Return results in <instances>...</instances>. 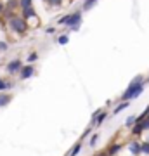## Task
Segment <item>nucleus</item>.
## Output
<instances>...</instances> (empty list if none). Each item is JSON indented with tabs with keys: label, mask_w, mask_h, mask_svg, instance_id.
<instances>
[{
	"label": "nucleus",
	"mask_w": 149,
	"mask_h": 156,
	"mask_svg": "<svg viewBox=\"0 0 149 156\" xmlns=\"http://www.w3.org/2000/svg\"><path fill=\"white\" fill-rule=\"evenodd\" d=\"M142 90H144V76L139 75V76H135L132 82L128 83L127 90L122 94V101L123 102H128V101L135 99V97H139V95L142 94Z\"/></svg>",
	"instance_id": "nucleus-1"
},
{
	"label": "nucleus",
	"mask_w": 149,
	"mask_h": 156,
	"mask_svg": "<svg viewBox=\"0 0 149 156\" xmlns=\"http://www.w3.org/2000/svg\"><path fill=\"white\" fill-rule=\"evenodd\" d=\"M80 23H82V12H73V14H68V16H62L57 19V24H68L71 30L76 31L80 28Z\"/></svg>",
	"instance_id": "nucleus-2"
},
{
	"label": "nucleus",
	"mask_w": 149,
	"mask_h": 156,
	"mask_svg": "<svg viewBox=\"0 0 149 156\" xmlns=\"http://www.w3.org/2000/svg\"><path fill=\"white\" fill-rule=\"evenodd\" d=\"M11 26L14 31H17V33H24L28 30V24H26V19H23V17H11Z\"/></svg>",
	"instance_id": "nucleus-3"
},
{
	"label": "nucleus",
	"mask_w": 149,
	"mask_h": 156,
	"mask_svg": "<svg viewBox=\"0 0 149 156\" xmlns=\"http://www.w3.org/2000/svg\"><path fill=\"white\" fill-rule=\"evenodd\" d=\"M19 73H21V80H28L30 76H33V75H35V68L31 66V64H28V66H21Z\"/></svg>",
	"instance_id": "nucleus-4"
},
{
	"label": "nucleus",
	"mask_w": 149,
	"mask_h": 156,
	"mask_svg": "<svg viewBox=\"0 0 149 156\" xmlns=\"http://www.w3.org/2000/svg\"><path fill=\"white\" fill-rule=\"evenodd\" d=\"M21 66H23V64H21L19 59H12V61L7 64V71H9V73H16V71L21 69Z\"/></svg>",
	"instance_id": "nucleus-5"
},
{
	"label": "nucleus",
	"mask_w": 149,
	"mask_h": 156,
	"mask_svg": "<svg viewBox=\"0 0 149 156\" xmlns=\"http://www.w3.org/2000/svg\"><path fill=\"white\" fill-rule=\"evenodd\" d=\"M128 151H130L133 156L140 154V142H137V140H132V142L128 144Z\"/></svg>",
	"instance_id": "nucleus-6"
},
{
	"label": "nucleus",
	"mask_w": 149,
	"mask_h": 156,
	"mask_svg": "<svg viewBox=\"0 0 149 156\" xmlns=\"http://www.w3.org/2000/svg\"><path fill=\"white\" fill-rule=\"evenodd\" d=\"M106 118H108V113H106V111H101L99 115L95 116V122H94V125H95V127H101V125H102V123L106 122Z\"/></svg>",
	"instance_id": "nucleus-7"
},
{
	"label": "nucleus",
	"mask_w": 149,
	"mask_h": 156,
	"mask_svg": "<svg viewBox=\"0 0 149 156\" xmlns=\"http://www.w3.org/2000/svg\"><path fill=\"white\" fill-rule=\"evenodd\" d=\"M11 99H12V95H9V94H0V108L2 106H7L9 102H11Z\"/></svg>",
	"instance_id": "nucleus-8"
},
{
	"label": "nucleus",
	"mask_w": 149,
	"mask_h": 156,
	"mask_svg": "<svg viewBox=\"0 0 149 156\" xmlns=\"http://www.w3.org/2000/svg\"><path fill=\"white\" fill-rule=\"evenodd\" d=\"M130 132H132L133 135H140L144 132V127H142V123H135L132 128H130Z\"/></svg>",
	"instance_id": "nucleus-9"
},
{
	"label": "nucleus",
	"mask_w": 149,
	"mask_h": 156,
	"mask_svg": "<svg viewBox=\"0 0 149 156\" xmlns=\"http://www.w3.org/2000/svg\"><path fill=\"white\" fill-rule=\"evenodd\" d=\"M120 149H122V144H113V146L109 147V149L106 151V154H108V156H115Z\"/></svg>",
	"instance_id": "nucleus-10"
},
{
	"label": "nucleus",
	"mask_w": 149,
	"mask_h": 156,
	"mask_svg": "<svg viewBox=\"0 0 149 156\" xmlns=\"http://www.w3.org/2000/svg\"><path fill=\"white\" fill-rule=\"evenodd\" d=\"M128 106H130V102H122V104H118V106L113 109V115H118V113H122L123 109H127Z\"/></svg>",
	"instance_id": "nucleus-11"
},
{
	"label": "nucleus",
	"mask_w": 149,
	"mask_h": 156,
	"mask_svg": "<svg viewBox=\"0 0 149 156\" xmlns=\"http://www.w3.org/2000/svg\"><path fill=\"white\" fill-rule=\"evenodd\" d=\"M80 149H82V142H76V144L71 147V151L68 153V156H76L78 153H80Z\"/></svg>",
	"instance_id": "nucleus-12"
},
{
	"label": "nucleus",
	"mask_w": 149,
	"mask_h": 156,
	"mask_svg": "<svg viewBox=\"0 0 149 156\" xmlns=\"http://www.w3.org/2000/svg\"><path fill=\"white\" fill-rule=\"evenodd\" d=\"M26 17H35V11H33V7L23 9V19H26Z\"/></svg>",
	"instance_id": "nucleus-13"
},
{
	"label": "nucleus",
	"mask_w": 149,
	"mask_h": 156,
	"mask_svg": "<svg viewBox=\"0 0 149 156\" xmlns=\"http://www.w3.org/2000/svg\"><path fill=\"white\" fill-rule=\"evenodd\" d=\"M97 140H99V134H92L90 135V140H88V146L90 147H95L97 146Z\"/></svg>",
	"instance_id": "nucleus-14"
},
{
	"label": "nucleus",
	"mask_w": 149,
	"mask_h": 156,
	"mask_svg": "<svg viewBox=\"0 0 149 156\" xmlns=\"http://www.w3.org/2000/svg\"><path fill=\"white\" fill-rule=\"evenodd\" d=\"M95 2H97V0H85V2H83V11H88V9H92Z\"/></svg>",
	"instance_id": "nucleus-15"
},
{
	"label": "nucleus",
	"mask_w": 149,
	"mask_h": 156,
	"mask_svg": "<svg viewBox=\"0 0 149 156\" xmlns=\"http://www.w3.org/2000/svg\"><path fill=\"white\" fill-rule=\"evenodd\" d=\"M37 59H38V54H37V52H31V54H30V56H28V64H33L35 61H37Z\"/></svg>",
	"instance_id": "nucleus-16"
},
{
	"label": "nucleus",
	"mask_w": 149,
	"mask_h": 156,
	"mask_svg": "<svg viewBox=\"0 0 149 156\" xmlns=\"http://www.w3.org/2000/svg\"><path fill=\"white\" fill-rule=\"evenodd\" d=\"M140 153L149 154V140H146V142H142V144H140Z\"/></svg>",
	"instance_id": "nucleus-17"
},
{
	"label": "nucleus",
	"mask_w": 149,
	"mask_h": 156,
	"mask_svg": "<svg viewBox=\"0 0 149 156\" xmlns=\"http://www.w3.org/2000/svg\"><path fill=\"white\" fill-rule=\"evenodd\" d=\"M19 7H21V9H28V7H31V0H19Z\"/></svg>",
	"instance_id": "nucleus-18"
},
{
	"label": "nucleus",
	"mask_w": 149,
	"mask_h": 156,
	"mask_svg": "<svg viewBox=\"0 0 149 156\" xmlns=\"http://www.w3.org/2000/svg\"><path fill=\"white\" fill-rule=\"evenodd\" d=\"M57 42H59L61 45H66L68 42H69V37H68V35H61V37L57 38Z\"/></svg>",
	"instance_id": "nucleus-19"
},
{
	"label": "nucleus",
	"mask_w": 149,
	"mask_h": 156,
	"mask_svg": "<svg viewBox=\"0 0 149 156\" xmlns=\"http://www.w3.org/2000/svg\"><path fill=\"white\" fill-rule=\"evenodd\" d=\"M133 125H135V116H128L127 118V122H125V127H133Z\"/></svg>",
	"instance_id": "nucleus-20"
},
{
	"label": "nucleus",
	"mask_w": 149,
	"mask_h": 156,
	"mask_svg": "<svg viewBox=\"0 0 149 156\" xmlns=\"http://www.w3.org/2000/svg\"><path fill=\"white\" fill-rule=\"evenodd\" d=\"M47 2H49L52 7H59V5L62 4V0H47Z\"/></svg>",
	"instance_id": "nucleus-21"
},
{
	"label": "nucleus",
	"mask_w": 149,
	"mask_h": 156,
	"mask_svg": "<svg viewBox=\"0 0 149 156\" xmlns=\"http://www.w3.org/2000/svg\"><path fill=\"white\" fill-rule=\"evenodd\" d=\"M90 134H92V127H87V128H85V132L82 134V139H85V137H88Z\"/></svg>",
	"instance_id": "nucleus-22"
},
{
	"label": "nucleus",
	"mask_w": 149,
	"mask_h": 156,
	"mask_svg": "<svg viewBox=\"0 0 149 156\" xmlns=\"http://www.w3.org/2000/svg\"><path fill=\"white\" fill-rule=\"evenodd\" d=\"M7 49H9V45H7L5 42H0V50H4V52H5Z\"/></svg>",
	"instance_id": "nucleus-23"
},
{
	"label": "nucleus",
	"mask_w": 149,
	"mask_h": 156,
	"mask_svg": "<svg viewBox=\"0 0 149 156\" xmlns=\"http://www.w3.org/2000/svg\"><path fill=\"white\" fill-rule=\"evenodd\" d=\"M0 92H5V82L0 78Z\"/></svg>",
	"instance_id": "nucleus-24"
},
{
	"label": "nucleus",
	"mask_w": 149,
	"mask_h": 156,
	"mask_svg": "<svg viewBox=\"0 0 149 156\" xmlns=\"http://www.w3.org/2000/svg\"><path fill=\"white\" fill-rule=\"evenodd\" d=\"M16 4H17L16 0H11V2H9V5H7V7H9V9H14V7H17Z\"/></svg>",
	"instance_id": "nucleus-25"
},
{
	"label": "nucleus",
	"mask_w": 149,
	"mask_h": 156,
	"mask_svg": "<svg viewBox=\"0 0 149 156\" xmlns=\"http://www.w3.org/2000/svg\"><path fill=\"white\" fill-rule=\"evenodd\" d=\"M4 9H5V5H4V4L0 2V12H4Z\"/></svg>",
	"instance_id": "nucleus-26"
},
{
	"label": "nucleus",
	"mask_w": 149,
	"mask_h": 156,
	"mask_svg": "<svg viewBox=\"0 0 149 156\" xmlns=\"http://www.w3.org/2000/svg\"><path fill=\"white\" fill-rule=\"evenodd\" d=\"M95 156H108V154H106V151H104V153H97Z\"/></svg>",
	"instance_id": "nucleus-27"
}]
</instances>
